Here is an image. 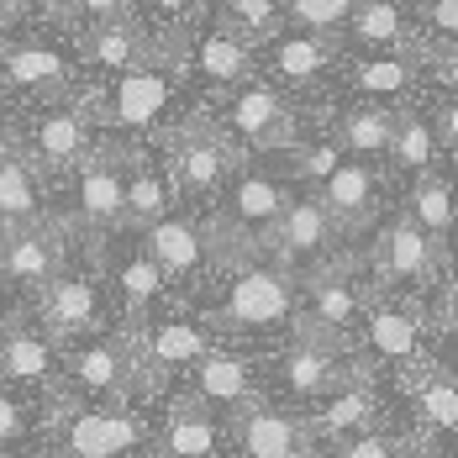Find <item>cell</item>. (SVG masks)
I'll use <instances>...</instances> for the list:
<instances>
[{
    "label": "cell",
    "mask_w": 458,
    "mask_h": 458,
    "mask_svg": "<svg viewBox=\"0 0 458 458\" xmlns=\"http://www.w3.org/2000/svg\"><path fill=\"white\" fill-rule=\"evenodd\" d=\"M279 5H284V21L301 32H337L359 0H279Z\"/></svg>",
    "instance_id": "8d00e7d4"
},
{
    "label": "cell",
    "mask_w": 458,
    "mask_h": 458,
    "mask_svg": "<svg viewBox=\"0 0 458 458\" xmlns=\"http://www.w3.org/2000/svg\"><path fill=\"white\" fill-rule=\"evenodd\" d=\"M174 385H180V395H190L195 406H206V411H216V416L237 411L248 401H264V390H259V359L237 353V348H222V343H211Z\"/></svg>",
    "instance_id": "9c48e42d"
},
{
    "label": "cell",
    "mask_w": 458,
    "mask_h": 458,
    "mask_svg": "<svg viewBox=\"0 0 458 458\" xmlns=\"http://www.w3.org/2000/svg\"><path fill=\"white\" fill-rule=\"evenodd\" d=\"M222 27L237 32L242 43H269L275 32H284V5L279 0H227Z\"/></svg>",
    "instance_id": "d590c367"
},
{
    "label": "cell",
    "mask_w": 458,
    "mask_h": 458,
    "mask_svg": "<svg viewBox=\"0 0 458 458\" xmlns=\"http://www.w3.org/2000/svg\"><path fill=\"white\" fill-rule=\"evenodd\" d=\"M43 222V169L0 142V227H32Z\"/></svg>",
    "instance_id": "f1b7e54d"
},
{
    "label": "cell",
    "mask_w": 458,
    "mask_h": 458,
    "mask_svg": "<svg viewBox=\"0 0 458 458\" xmlns=\"http://www.w3.org/2000/svg\"><path fill=\"white\" fill-rule=\"evenodd\" d=\"M190 64H195V74H206V80L222 85V90H237V85H248V80L259 74V53H253V43H242V38L227 32V27L195 32Z\"/></svg>",
    "instance_id": "484cf974"
},
{
    "label": "cell",
    "mask_w": 458,
    "mask_h": 458,
    "mask_svg": "<svg viewBox=\"0 0 458 458\" xmlns=\"http://www.w3.org/2000/svg\"><path fill=\"white\" fill-rule=\"evenodd\" d=\"M38 327L47 337L69 343V337H85L100 327H122V321H106V290L95 275H74V269H58L38 290Z\"/></svg>",
    "instance_id": "4fadbf2b"
},
{
    "label": "cell",
    "mask_w": 458,
    "mask_h": 458,
    "mask_svg": "<svg viewBox=\"0 0 458 458\" xmlns=\"http://www.w3.org/2000/svg\"><path fill=\"white\" fill-rule=\"evenodd\" d=\"M427 127H432V142H437V153L448 158V153L458 148V106L448 100V95H443V100L427 111Z\"/></svg>",
    "instance_id": "ab89813d"
},
{
    "label": "cell",
    "mask_w": 458,
    "mask_h": 458,
    "mask_svg": "<svg viewBox=\"0 0 458 458\" xmlns=\"http://www.w3.org/2000/svg\"><path fill=\"white\" fill-rule=\"evenodd\" d=\"M106 237H111V248H106V279H111V290H116V301H122V327L164 311L169 284L153 269V259L142 253L138 232L116 227V232H106Z\"/></svg>",
    "instance_id": "5bb4252c"
},
{
    "label": "cell",
    "mask_w": 458,
    "mask_h": 458,
    "mask_svg": "<svg viewBox=\"0 0 458 458\" xmlns=\"http://www.w3.org/2000/svg\"><path fill=\"white\" fill-rule=\"evenodd\" d=\"M311 195L321 200V211L332 216L337 232H359V227H369L374 211H379V174L369 169L364 158H343Z\"/></svg>",
    "instance_id": "44dd1931"
},
{
    "label": "cell",
    "mask_w": 458,
    "mask_h": 458,
    "mask_svg": "<svg viewBox=\"0 0 458 458\" xmlns=\"http://www.w3.org/2000/svg\"><path fill=\"white\" fill-rule=\"evenodd\" d=\"M421 458H448V454H421Z\"/></svg>",
    "instance_id": "f6af8a7d"
},
{
    "label": "cell",
    "mask_w": 458,
    "mask_h": 458,
    "mask_svg": "<svg viewBox=\"0 0 458 458\" xmlns=\"http://www.w3.org/2000/svg\"><path fill=\"white\" fill-rule=\"evenodd\" d=\"M343 164V148L337 142H290V169H295V180H306V184H321L332 169Z\"/></svg>",
    "instance_id": "74e56055"
},
{
    "label": "cell",
    "mask_w": 458,
    "mask_h": 458,
    "mask_svg": "<svg viewBox=\"0 0 458 458\" xmlns=\"http://www.w3.org/2000/svg\"><path fill=\"white\" fill-rule=\"evenodd\" d=\"M222 421H227L232 458H321L306 437V421L275 406V401H248V406L227 411Z\"/></svg>",
    "instance_id": "30bf717a"
},
{
    "label": "cell",
    "mask_w": 458,
    "mask_h": 458,
    "mask_svg": "<svg viewBox=\"0 0 458 458\" xmlns=\"http://www.w3.org/2000/svg\"><path fill=\"white\" fill-rule=\"evenodd\" d=\"M58 395H80V406H138L142 374L127 327H100L58 343Z\"/></svg>",
    "instance_id": "6da1fadb"
},
{
    "label": "cell",
    "mask_w": 458,
    "mask_h": 458,
    "mask_svg": "<svg viewBox=\"0 0 458 458\" xmlns=\"http://www.w3.org/2000/svg\"><path fill=\"white\" fill-rule=\"evenodd\" d=\"M153 458H227V421L206 406H195L190 395H174L164 421L148 437Z\"/></svg>",
    "instance_id": "e0dca14e"
},
{
    "label": "cell",
    "mask_w": 458,
    "mask_h": 458,
    "mask_svg": "<svg viewBox=\"0 0 458 458\" xmlns=\"http://www.w3.org/2000/svg\"><path fill=\"white\" fill-rule=\"evenodd\" d=\"M80 58L95 64V69H106V74H122V69H138V64H169L158 32H148L132 16H116V21H100V27H80Z\"/></svg>",
    "instance_id": "ffe728a7"
},
{
    "label": "cell",
    "mask_w": 458,
    "mask_h": 458,
    "mask_svg": "<svg viewBox=\"0 0 458 458\" xmlns=\"http://www.w3.org/2000/svg\"><path fill=\"white\" fill-rule=\"evenodd\" d=\"M74 216L95 237L122 227V158L116 153H90L74 169Z\"/></svg>",
    "instance_id": "7402d4cb"
},
{
    "label": "cell",
    "mask_w": 458,
    "mask_h": 458,
    "mask_svg": "<svg viewBox=\"0 0 458 458\" xmlns=\"http://www.w3.org/2000/svg\"><path fill=\"white\" fill-rule=\"evenodd\" d=\"M348 343H353V359L364 369H390V374L432 353V337H427V321L416 311V301H401V295L369 301Z\"/></svg>",
    "instance_id": "8992f818"
},
{
    "label": "cell",
    "mask_w": 458,
    "mask_h": 458,
    "mask_svg": "<svg viewBox=\"0 0 458 458\" xmlns=\"http://www.w3.org/2000/svg\"><path fill=\"white\" fill-rule=\"evenodd\" d=\"M390 416L385 406V390H379V374L374 369H353L332 395H321L317 406H306L301 421H306V437H311V448H332V443H343V437H353V432H369V427H379Z\"/></svg>",
    "instance_id": "52a82bcc"
},
{
    "label": "cell",
    "mask_w": 458,
    "mask_h": 458,
    "mask_svg": "<svg viewBox=\"0 0 458 458\" xmlns=\"http://www.w3.org/2000/svg\"><path fill=\"white\" fill-rule=\"evenodd\" d=\"M458 32V0H427V38L432 47H448Z\"/></svg>",
    "instance_id": "60d3db41"
},
{
    "label": "cell",
    "mask_w": 458,
    "mask_h": 458,
    "mask_svg": "<svg viewBox=\"0 0 458 458\" xmlns=\"http://www.w3.org/2000/svg\"><path fill=\"white\" fill-rule=\"evenodd\" d=\"M127 343H132V359H138V374H142V395H148V385L180 379L184 369L216 343V332L206 327V317H190V311H153V317L127 327Z\"/></svg>",
    "instance_id": "5b68a950"
},
{
    "label": "cell",
    "mask_w": 458,
    "mask_h": 458,
    "mask_svg": "<svg viewBox=\"0 0 458 458\" xmlns=\"http://www.w3.org/2000/svg\"><path fill=\"white\" fill-rule=\"evenodd\" d=\"M385 158L401 169V174H432L443 164L432 127H427V111H395V127H390V148Z\"/></svg>",
    "instance_id": "836d02e7"
},
{
    "label": "cell",
    "mask_w": 458,
    "mask_h": 458,
    "mask_svg": "<svg viewBox=\"0 0 458 458\" xmlns=\"http://www.w3.org/2000/svg\"><path fill=\"white\" fill-rule=\"evenodd\" d=\"M337 64V47L327 32H275L269 38V74H275V85L284 90H306V85H317L321 74Z\"/></svg>",
    "instance_id": "d4e9b609"
},
{
    "label": "cell",
    "mask_w": 458,
    "mask_h": 458,
    "mask_svg": "<svg viewBox=\"0 0 458 458\" xmlns=\"http://www.w3.org/2000/svg\"><path fill=\"white\" fill-rule=\"evenodd\" d=\"M0 385L32 390V395H58V337H47L38 321H5Z\"/></svg>",
    "instance_id": "d6986e66"
},
{
    "label": "cell",
    "mask_w": 458,
    "mask_h": 458,
    "mask_svg": "<svg viewBox=\"0 0 458 458\" xmlns=\"http://www.w3.org/2000/svg\"><path fill=\"white\" fill-rule=\"evenodd\" d=\"M337 237L343 232L332 227V216L321 211L317 195H295V200H284V211H279V222L264 248H275V264H284L290 275H301V269L311 275L321 259L332 253Z\"/></svg>",
    "instance_id": "2e32d148"
},
{
    "label": "cell",
    "mask_w": 458,
    "mask_h": 458,
    "mask_svg": "<svg viewBox=\"0 0 458 458\" xmlns=\"http://www.w3.org/2000/svg\"><path fill=\"white\" fill-rule=\"evenodd\" d=\"M443 248L427 237V232L416 227L411 216H401V222H390L385 232V242H379V275L390 279V284H432V279L443 275Z\"/></svg>",
    "instance_id": "cb8c5ba5"
},
{
    "label": "cell",
    "mask_w": 458,
    "mask_h": 458,
    "mask_svg": "<svg viewBox=\"0 0 458 458\" xmlns=\"http://www.w3.org/2000/svg\"><path fill=\"white\" fill-rule=\"evenodd\" d=\"M169 95H174L169 64H138V69L111 74V85L95 95L85 111H90V122L111 127V132H142L164 116Z\"/></svg>",
    "instance_id": "ba28073f"
},
{
    "label": "cell",
    "mask_w": 458,
    "mask_h": 458,
    "mask_svg": "<svg viewBox=\"0 0 458 458\" xmlns=\"http://www.w3.org/2000/svg\"><path fill=\"white\" fill-rule=\"evenodd\" d=\"M53 406H58V395H32V390H16V385H0V458L27 448L53 421Z\"/></svg>",
    "instance_id": "4dcf8cb0"
},
{
    "label": "cell",
    "mask_w": 458,
    "mask_h": 458,
    "mask_svg": "<svg viewBox=\"0 0 458 458\" xmlns=\"http://www.w3.org/2000/svg\"><path fill=\"white\" fill-rule=\"evenodd\" d=\"M406 216H411L416 227L427 232L443 253H448V237H454V184H448L443 169L416 174L411 195H406Z\"/></svg>",
    "instance_id": "d6a6232c"
},
{
    "label": "cell",
    "mask_w": 458,
    "mask_h": 458,
    "mask_svg": "<svg viewBox=\"0 0 458 458\" xmlns=\"http://www.w3.org/2000/svg\"><path fill=\"white\" fill-rule=\"evenodd\" d=\"M301 306V275H290L275 259H248V264H232L227 284H222V301L211 306V332H279L295 321Z\"/></svg>",
    "instance_id": "3957f363"
},
{
    "label": "cell",
    "mask_w": 458,
    "mask_h": 458,
    "mask_svg": "<svg viewBox=\"0 0 458 458\" xmlns=\"http://www.w3.org/2000/svg\"><path fill=\"white\" fill-rule=\"evenodd\" d=\"M53 458H138L148 454L153 427L138 406H53Z\"/></svg>",
    "instance_id": "277c9868"
},
{
    "label": "cell",
    "mask_w": 458,
    "mask_h": 458,
    "mask_svg": "<svg viewBox=\"0 0 458 458\" xmlns=\"http://www.w3.org/2000/svg\"><path fill=\"white\" fill-rule=\"evenodd\" d=\"M90 111L85 106H53L27 127V158L38 169H80L95 153V132H90Z\"/></svg>",
    "instance_id": "ac0fdd59"
},
{
    "label": "cell",
    "mask_w": 458,
    "mask_h": 458,
    "mask_svg": "<svg viewBox=\"0 0 458 458\" xmlns=\"http://www.w3.org/2000/svg\"><path fill=\"white\" fill-rule=\"evenodd\" d=\"M227 138L237 148H259V153H275V148H290L295 142V111L290 100L279 95V85H264V80H248L227 95Z\"/></svg>",
    "instance_id": "7c38bea8"
},
{
    "label": "cell",
    "mask_w": 458,
    "mask_h": 458,
    "mask_svg": "<svg viewBox=\"0 0 458 458\" xmlns=\"http://www.w3.org/2000/svg\"><path fill=\"white\" fill-rule=\"evenodd\" d=\"M47 458H53V454H47Z\"/></svg>",
    "instance_id": "7dc6e473"
},
{
    "label": "cell",
    "mask_w": 458,
    "mask_h": 458,
    "mask_svg": "<svg viewBox=\"0 0 458 458\" xmlns=\"http://www.w3.org/2000/svg\"><path fill=\"white\" fill-rule=\"evenodd\" d=\"M0 38H5V27H0Z\"/></svg>",
    "instance_id": "bcb514c9"
},
{
    "label": "cell",
    "mask_w": 458,
    "mask_h": 458,
    "mask_svg": "<svg viewBox=\"0 0 458 458\" xmlns=\"http://www.w3.org/2000/svg\"><path fill=\"white\" fill-rule=\"evenodd\" d=\"M348 38L369 53H395V47H411V16H406V0H359L353 16L343 21Z\"/></svg>",
    "instance_id": "f546056e"
},
{
    "label": "cell",
    "mask_w": 458,
    "mask_h": 458,
    "mask_svg": "<svg viewBox=\"0 0 458 458\" xmlns=\"http://www.w3.org/2000/svg\"><path fill=\"white\" fill-rule=\"evenodd\" d=\"M142 253L153 259V269L164 275V284L174 290V284H195V279L211 269V242H206V227L195 222V216H184V211H169V216H158V222H148L138 232Z\"/></svg>",
    "instance_id": "9a60e30c"
},
{
    "label": "cell",
    "mask_w": 458,
    "mask_h": 458,
    "mask_svg": "<svg viewBox=\"0 0 458 458\" xmlns=\"http://www.w3.org/2000/svg\"><path fill=\"white\" fill-rule=\"evenodd\" d=\"M38 5H47V0H0V27L16 21V16H27V11H38Z\"/></svg>",
    "instance_id": "7bdbcfd3"
},
{
    "label": "cell",
    "mask_w": 458,
    "mask_h": 458,
    "mask_svg": "<svg viewBox=\"0 0 458 458\" xmlns=\"http://www.w3.org/2000/svg\"><path fill=\"white\" fill-rule=\"evenodd\" d=\"M0 353H5V321H0Z\"/></svg>",
    "instance_id": "ee69618b"
},
{
    "label": "cell",
    "mask_w": 458,
    "mask_h": 458,
    "mask_svg": "<svg viewBox=\"0 0 458 458\" xmlns=\"http://www.w3.org/2000/svg\"><path fill=\"white\" fill-rule=\"evenodd\" d=\"M174 184H169V169L164 164H148V158H122V227L142 232L148 222L169 216L174 211Z\"/></svg>",
    "instance_id": "4316f807"
},
{
    "label": "cell",
    "mask_w": 458,
    "mask_h": 458,
    "mask_svg": "<svg viewBox=\"0 0 458 458\" xmlns=\"http://www.w3.org/2000/svg\"><path fill=\"white\" fill-rule=\"evenodd\" d=\"M390 127H395V111H385V106H353V111H343L337 116V148L343 153H353V158H385V148H390Z\"/></svg>",
    "instance_id": "e575fe53"
},
{
    "label": "cell",
    "mask_w": 458,
    "mask_h": 458,
    "mask_svg": "<svg viewBox=\"0 0 458 458\" xmlns=\"http://www.w3.org/2000/svg\"><path fill=\"white\" fill-rule=\"evenodd\" d=\"M58 11L80 27H100V21H116V16H132V0H58Z\"/></svg>",
    "instance_id": "f35d334b"
},
{
    "label": "cell",
    "mask_w": 458,
    "mask_h": 458,
    "mask_svg": "<svg viewBox=\"0 0 458 458\" xmlns=\"http://www.w3.org/2000/svg\"><path fill=\"white\" fill-rule=\"evenodd\" d=\"M69 74H74V58L53 43H16L0 53V85L5 90L47 95V90H58Z\"/></svg>",
    "instance_id": "83f0119b"
},
{
    "label": "cell",
    "mask_w": 458,
    "mask_h": 458,
    "mask_svg": "<svg viewBox=\"0 0 458 458\" xmlns=\"http://www.w3.org/2000/svg\"><path fill=\"white\" fill-rule=\"evenodd\" d=\"M242 164V148L222 132H211V127H190L174 148H169V184H174V195L184 200H211V195H222V184L232 180V169Z\"/></svg>",
    "instance_id": "8fae6325"
},
{
    "label": "cell",
    "mask_w": 458,
    "mask_h": 458,
    "mask_svg": "<svg viewBox=\"0 0 458 458\" xmlns=\"http://www.w3.org/2000/svg\"><path fill=\"white\" fill-rule=\"evenodd\" d=\"M195 5H200V0H142V11H148L164 32H169V27H184V21L195 16Z\"/></svg>",
    "instance_id": "b9f144b4"
},
{
    "label": "cell",
    "mask_w": 458,
    "mask_h": 458,
    "mask_svg": "<svg viewBox=\"0 0 458 458\" xmlns=\"http://www.w3.org/2000/svg\"><path fill=\"white\" fill-rule=\"evenodd\" d=\"M416 74H421V53H411V47H395V53H369V58H359V64L348 69L353 90L369 95V100L406 95L416 85Z\"/></svg>",
    "instance_id": "1f68e13d"
},
{
    "label": "cell",
    "mask_w": 458,
    "mask_h": 458,
    "mask_svg": "<svg viewBox=\"0 0 458 458\" xmlns=\"http://www.w3.org/2000/svg\"><path fill=\"white\" fill-rule=\"evenodd\" d=\"M353 369H359L353 348L311 337V332H290L284 348H275L269 359H259V390H264V401H275V406L301 416L306 406H317L321 395H332Z\"/></svg>",
    "instance_id": "7a4b0ae2"
},
{
    "label": "cell",
    "mask_w": 458,
    "mask_h": 458,
    "mask_svg": "<svg viewBox=\"0 0 458 458\" xmlns=\"http://www.w3.org/2000/svg\"><path fill=\"white\" fill-rule=\"evenodd\" d=\"M58 269H64V242H58L43 222L0 232V279H5V284L43 290Z\"/></svg>",
    "instance_id": "603a6c76"
}]
</instances>
